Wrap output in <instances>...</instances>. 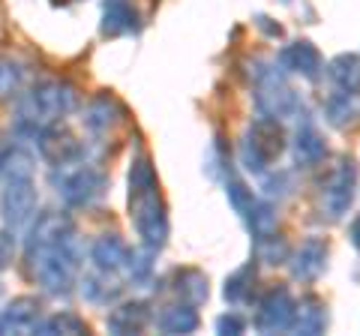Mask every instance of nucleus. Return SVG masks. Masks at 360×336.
<instances>
[{
    "mask_svg": "<svg viewBox=\"0 0 360 336\" xmlns=\"http://www.w3.org/2000/svg\"><path fill=\"white\" fill-rule=\"evenodd\" d=\"M82 261H84V250H82V243H78L75 231H70L54 246L27 252L30 276L37 279V285L45 295H54V297H66L72 291L78 271H82Z\"/></svg>",
    "mask_w": 360,
    "mask_h": 336,
    "instance_id": "f257e3e1",
    "label": "nucleus"
},
{
    "mask_svg": "<svg viewBox=\"0 0 360 336\" xmlns=\"http://www.w3.org/2000/svg\"><path fill=\"white\" fill-rule=\"evenodd\" d=\"M78 105V91L70 82H58V78H49V82L33 84L30 91L18 99V120L15 127L18 132L37 138V132L49 123H58L60 117H66L70 111H75Z\"/></svg>",
    "mask_w": 360,
    "mask_h": 336,
    "instance_id": "f03ea898",
    "label": "nucleus"
},
{
    "mask_svg": "<svg viewBox=\"0 0 360 336\" xmlns=\"http://www.w3.org/2000/svg\"><path fill=\"white\" fill-rule=\"evenodd\" d=\"M129 219L141 238V246L160 252L168 243V210L160 195V183L129 189Z\"/></svg>",
    "mask_w": 360,
    "mask_h": 336,
    "instance_id": "7ed1b4c3",
    "label": "nucleus"
},
{
    "mask_svg": "<svg viewBox=\"0 0 360 336\" xmlns=\"http://www.w3.org/2000/svg\"><path fill=\"white\" fill-rule=\"evenodd\" d=\"M51 186L58 189V195L70 207H94L108 189L105 172H99L94 165H82L78 160L60 162L51 172Z\"/></svg>",
    "mask_w": 360,
    "mask_h": 336,
    "instance_id": "20e7f679",
    "label": "nucleus"
},
{
    "mask_svg": "<svg viewBox=\"0 0 360 336\" xmlns=\"http://www.w3.org/2000/svg\"><path fill=\"white\" fill-rule=\"evenodd\" d=\"M285 150V129L274 117H258L246 127L240 138V165L252 174H264L267 165Z\"/></svg>",
    "mask_w": 360,
    "mask_h": 336,
    "instance_id": "39448f33",
    "label": "nucleus"
},
{
    "mask_svg": "<svg viewBox=\"0 0 360 336\" xmlns=\"http://www.w3.org/2000/svg\"><path fill=\"white\" fill-rule=\"evenodd\" d=\"M354 189H357V162L352 160V156H340V160H336L319 181V210H321V217L340 222L348 210H352Z\"/></svg>",
    "mask_w": 360,
    "mask_h": 336,
    "instance_id": "423d86ee",
    "label": "nucleus"
},
{
    "mask_svg": "<svg viewBox=\"0 0 360 336\" xmlns=\"http://www.w3.org/2000/svg\"><path fill=\"white\" fill-rule=\"evenodd\" d=\"M255 105L264 117L285 120V117H295L300 111V96L295 93V87L285 84V78L279 75L276 66H274L262 82H255Z\"/></svg>",
    "mask_w": 360,
    "mask_h": 336,
    "instance_id": "0eeeda50",
    "label": "nucleus"
},
{
    "mask_svg": "<svg viewBox=\"0 0 360 336\" xmlns=\"http://www.w3.org/2000/svg\"><path fill=\"white\" fill-rule=\"evenodd\" d=\"M291 318H295V297H291L288 285H270L264 295L258 297L255 330L258 333H285V330H291Z\"/></svg>",
    "mask_w": 360,
    "mask_h": 336,
    "instance_id": "6e6552de",
    "label": "nucleus"
},
{
    "mask_svg": "<svg viewBox=\"0 0 360 336\" xmlns=\"http://www.w3.org/2000/svg\"><path fill=\"white\" fill-rule=\"evenodd\" d=\"M37 207H39V195H37L33 181L6 183L4 195H0V219H4V228L6 231L27 228L30 219L37 217Z\"/></svg>",
    "mask_w": 360,
    "mask_h": 336,
    "instance_id": "1a4fd4ad",
    "label": "nucleus"
},
{
    "mask_svg": "<svg viewBox=\"0 0 360 336\" xmlns=\"http://www.w3.org/2000/svg\"><path fill=\"white\" fill-rule=\"evenodd\" d=\"M328 259H330V243L328 238H319V234H312V238L300 240L297 250L288 252V271H291V279H297V283H315L324 271H328Z\"/></svg>",
    "mask_w": 360,
    "mask_h": 336,
    "instance_id": "9d476101",
    "label": "nucleus"
},
{
    "mask_svg": "<svg viewBox=\"0 0 360 336\" xmlns=\"http://www.w3.org/2000/svg\"><path fill=\"white\" fill-rule=\"evenodd\" d=\"M33 141H37L42 160L51 162V165L72 162V160H78V156L84 153L82 141H78L66 127H60V123H49V127H42Z\"/></svg>",
    "mask_w": 360,
    "mask_h": 336,
    "instance_id": "9b49d317",
    "label": "nucleus"
},
{
    "mask_svg": "<svg viewBox=\"0 0 360 336\" xmlns=\"http://www.w3.org/2000/svg\"><path fill=\"white\" fill-rule=\"evenodd\" d=\"M279 66L291 75H300V78H307V82H315V78H321V72H324V58L309 39H295V42H288V46H283V51H279Z\"/></svg>",
    "mask_w": 360,
    "mask_h": 336,
    "instance_id": "f8f14e48",
    "label": "nucleus"
},
{
    "mask_svg": "<svg viewBox=\"0 0 360 336\" xmlns=\"http://www.w3.org/2000/svg\"><path fill=\"white\" fill-rule=\"evenodd\" d=\"M70 231H75L70 214H63V210H49V214H39V217L30 219L25 246H27V252L30 250H45V246L60 243Z\"/></svg>",
    "mask_w": 360,
    "mask_h": 336,
    "instance_id": "ddd939ff",
    "label": "nucleus"
},
{
    "mask_svg": "<svg viewBox=\"0 0 360 336\" xmlns=\"http://www.w3.org/2000/svg\"><path fill=\"white\" fill-rule=\"evenodd\" d=\"M150 321H153V312L148 300H123V304L111 306L105 328L115 336H129V333H141Z\"/></svg>",
    "mask_w": 360,
    "mask_h": 336,
    "instance_id": "4468645a",
    "label": "nucleus"
},
{
    "mask_svg": "<svg viewBox=\"0 0 360 336\" xmlns=\"http://www.w3.org/2000/svg\"><path fill=\"white\" fill-rule=\"evenodd\" d=\"M330 324V312L324 297L319 295H303L295 300V318H291V333H303V336H319L328 330Z\"/></svg>",
    "mask_w": 360,
    "mask_h": 336,
    "instance_id": "2eb2a0df",
    "label": "nucleus"
},
{
    "mask_svg": "<svg viewBox=\"0 0 360 336\" xmlns=\"http://www.w3.org/2000/svg\"><path fill=\"white\" fill-rule=\"evenodd\" d=\"M82 120H84L87 132H94V136H105V132H111L123 120V105L111 93H99V96H94L87 103Z\"/></svg>",
    "mask_w": 360,
    "mask_h": 336,
    "instance_id": "dca6fc26",
    "label": "nucleus"
},
{
    "mask_svg": "<svg viewBox=\"0 0 360 336\" xmlns=\"http://www.w3.org/2000/svg\"><path fill=\"white\" fill-rule=\"evenodd\" d=\"M291 156H295L297 168H315L328 160V141H324L319 127L303 123L295 132V141H291Z\"/></svg>",
    "mask_w": 360,
    "mask_h": 336,
    "instance_id": "f3484780",
    "label": "nucleus"
},
{
    "mask_svg": "<svg viewBox=\"0 0 360 336\" xmlns=\"http://www.w3.org/2000/svg\"><path fill=\"white\" fill-rule=\"evenodd\" d=\"M129 259V246L120 234H99V238L90 243V261H94L96 271H111L117 273L123 271V264Z\"/></svg>",
    "mask_w": 360,
    "mask_h": 336,
    "instance_id": "a211bd4d",
    "label": "nucleus"
},
{
    "mask_svg": "<svg viewBox=\"0 0 360 336\" xmlns=\"http://www.w3.org/2000/svg\"><path fill=\"white\" fill-rule=\"evenodd\" d=\"M37 174V156L27 144H4L0 150V177L6 183L15 181H33Z\"/></svg>",
    "mask_w": 360,
    "mask_h": 336,
    "instance_id": "6ab92c4d",
    "label": "nucleus"
},
{
    "mask_svg": "<svg viewBox=\"0 0 360 336\" xmlns=\"http://www.w3.org/2000/svg\"><path fill=\"white\" fill-rule=\"evenodd\" d=\"M39 316H42V304L37 297H15V300H9L4 312H0V324H4L6 333L9 330L30 333V330H37Z\"/></svg>",
    "mask_w": 360,
    "mask_h": 336,
    "instance_id": "aec40b11",
    "label": "nucleus"
},
{
    "mask_svg": "<svg viewBox=\"0 0 360 336\" xmlns=\"http://www.w3.org/2000/svg\"><path fill=\"white\" fill-rule=\"evenodd\" d=\"M174 295L177 300H184L189 306H201L207 304L210 297V283H207V273H201L198 267H180L174 273Z\"/></svg>",
    "mask_w": 360,
    "mask_h": 336,
    "instance_id": "412c9836",
    "label": "nucleus"
},
{
    "mask_svg": "<svg viewBox=\"0 0 360 336\" xmlns=\"http://www.w3.org/2000/svg\"><path fill=\"white\" fill-rule=\"evenodd\" d=\"M78 285H82V297L90 300V304H96V306L115 304V300L120 297V291H123V285L117 283V276L111 273V271H94V273H87Z\"/></svg>",
    "mask_w": 360,
    "mask_h": 336,
    "instance_id": "4be33fe9",
    "label": "nucleus"
},
{
    "mask_svg": "<svg viewBox=\"0 0 360 336\" xmlns=\"http://www.w3.org/2000/svg\"><path fill=\"white\" fill-rule=\"evenodd\" d=\"M99 30H103V37H127V33L139 30V13L132 9L129 0H108Z\"/></svg>",
    "mask_w": 360,
    "mask_h": 336,
    "instance_id": "5701e85b",
    "label": "nucleus"
},
{
    "mask_svg": "<svg viewBox=\"0 0 360 336\" xmlns=\"http://www.w3.org/2000/svg\"><path fill=\"white\" fill-rule=\"evenodd\" d=\"M198 324H201V318H198L195 306L184 304V300H177V304H172V306H162V312L156 316V328H160L162 333H168V336L195 333Z\"/></svg>",
    "mask_w": 360,
    "mask_h": 336,
    "instance_id": "b1692460",
    "label": "nucleus"
},
{
    "mask_svg": "<svg viewBox=\"0 0 360 336\" xmlns=\"http://www.w3.org/2000/svg\"><path fill=\"white\" fill-rule=\"evenodd\" d=\"M324 120L336 129H348L360 120V93L340 91L324 103Z\"/></svg>",
    "mask_w": 360,
    "mask_h": 336,
    "instance_id": "393cba45",
    "label": "nucleus"
},
{
    "mask_svg": "<svg viewBox=\"0 0 360 336\" xmlns=\"http://www.w3.org/2000/svg\"><path fill=\"white\" fill-rule=\"evenodd\" d=\"M328 78L340 87V91L360 93V54L342 51V54H336V58H330Z\"/></svg>",
    "mask_w": 360,
    "mask_h": 336,
    "instance_id": "a878e982",
    "label": "nucleus"
},
{
    "mask_svg": "<svg viewBox=\"0 0 360 336\" xmlns=\"http://www.w3.org/2000/svg\"><path fill=\"white\" fill-rule=\"evenodd\" d=\"M243 219H246V228H250L252 240H264L279 231V207L274 201H255L243 214Z\"/></svg>",
    "mask_w": 360,
    "mask_h": 336,
    "instance_id": "bb28decb",
    "label": "nucleus"
},
{
    "mask_svg": "<svg viewBox=\"0 0 360 336\" xmlns=\"http://www.w3.org/2000/svg\"><path fill=\"white\" fill-rule=\"evenodd\" d=\"M258 283V264L255 261H246L240 264L231 276H225V285H222V295L229 304H246L255 291Z\"/></svg>",
    "mask_w": 360,
    "mask_h": 336,
    "instance_id": "cd10ccee",
    "label": "nucleus"
},
{
    "mask_svg": "<svg viewBox=\"0 0 360 336\" xmlns=\"http://www.w3.org/2000/svg\"><path fill=\"white\" fill-rule=\"evenodd\" d=\"M37 330L42 336H54V333H66V336H78V333H87V324L84 318H78L75 312H54L45 321L37 324Z\"/></svg>",
    "mask_w": 360,
    "mask_h": 336,
    "instance_id": "c85d7f7f",
    "label": "nucleus"
},
{
    "mask_svg": "<svg viewBox=\"0 0 360 336\" xmlns=\"http://www.w3.org/2000/svg\"><path fill=\"white\" fill-rule=\"evenodd\" d=\"M153 250H148V246H141V250H129V259L127 264H123V271H127V279L129 283H148L150 273H153Z\"/></svg>",
    "mask_w": 360,
    "mask_h": 336,
    "instance_id": "c756f323",
    "label": "nucleus"
},
{
    "mask_svg": "<svg viewBox=\"0 0 360 336\" xmlns=\"http://www.w3.org/2000/svg\"><path fill=\"white\" fill-rule=\"evenodd\" d=\"M255 259L258 261H264V264H285L288 261V252H291V246L288 240L283 238V234H270V238L264 240H255Z\"/></svg>",
    "mask_w": 360,
    "mask_h": 336,
    "instance_id": "7c9ffc66",
    "label": "nucleus"
},
{
    "mask_svg": "<svg viewBox=\"0 0 360 336\" xmlns=\"http://www.w3.org/2000/svg\"><path fill=\"white\" fill-rule=\"evenodd\" d=\"M225 198H229V205L234 207V214H246L252 205H255V193L250 189V183L240 181V177H225Z\"/></svg>",
    "mask_w": 360,
    "mask_h": 336,
    "instance_id": "2f4dec72",
    "label": "nucleus"
},
{
    "mask_svg": "<svg viewBox=\"0 0 360 336\" xmlns=\"http://www.w3.org/2000/svg\"><path fill=\"white\" fill-rule=\"evenodd\" d=\"M21 82H25V70L21 63L13 60V58H0V99L4 96H13Z\"/></svg>",
    "mask_w": 360,
    "mask_h": 336,
    "instance_id": "473e14b6",
    "label": "nucleus"
},
{
    "mask_svg": "<svg viewBox=\"0 0 360 336\" xmlns=\"http://www.w3.org/2000/svg\"><path fill=\"white\" fill-rule=\"evenodd\" d=\"M291 189H295V181H291V172H276V174H270L264 177V195L267 198H285L291 195Z\"/></svg>",
    "mask_w": 360,
    "mask_h": 336,
    "instance_id": "72a5a7b5",
    "label": "nucleus"
},
{
    "mask_svg": "<svg viewBox=\"0 0 360 336\" xmlns=\"http://www.w3.org/2000/svg\"><path fill=\"white\" fill-rule=\"evenodd\" d=\"M243 330H246V321L238 312H222L217 318V333H222V336H240Z\"/></svg>",
    "mask_w": 360,
    "mask_h": 336,
    "instance_id": "f704fd0d",
    "label": "nucleus"
},
{
    "mask_svg": "<svg viewBox=\"0 0 360 336\" xmlns=\"http://www.w3.org/2000/svg\"><path fill=\"white\" fill-rule=\"evenodd\" d=\"M13 252H15V246H13L9 231H0V271L9 267V261H13Z\"/></svg>",
    "mask_w": 360,
    "mask_h": 336,
    "instance_id": "c9c22d12",
    "label": "nucleus"
},
{
    "mask_svg": "<svg viewBox=\"0 0 360 336\" xmlns=\"http://www.w3.org/2000/svg\"><path fill=\"white\" fill-rule=\"evenodd\" d=\"M255 25L262 27V30L267 33V37H274V39H276V37H283V27L274 25V21H270L267 15H255Z\"/></svg>",
    "mask_w": 360,
    "mask_h": 336,
    "instance_id": "e433bc0d",
    "label": "nucleus"
},
{
    "mask_svg": "<svg viewBox=\"0 0 360 336\" xmlns=\"http://www.w3.org/2000/svg\"><path fill=\"white\" fill-rule=\"evenodd\" d=\"M348 240H352L357 250H360V214L354 217V222H352V228H348Z\"/></svg>",
    "mask_w": 360,
    "mask_h": 336,
    "instance_id": "4c0bfd02",
    "label": "nucleus"
},
{
    "mask_svg": "<svg viewBox=\"0 0 360 336\" xmlns=\"http://www.w3.org/2000/svg\"><path fill=\"white\" fill-rule=\"evenodd\" d=\"M0 333H6V330H4V324H0Z\"/></svg>",
    "mask_w": 360,
    "mask_h": 336,
    "instance_id": "58836bf2",
    "label": "nucleus"
},
{
    "mask_svg": "<svg viewBox=\"0 0 360 336\" xmlns=\"http://www.w3.org/2000/svg\"><path fill=\"white\" fill-rule=\"evenodd\" d=\"M0 150H4V141H0Z\"/></svg>",
    "mask_w": 360,
    "mask_h": 336,
    "instance_id": "ea45409f",
    "label": "nucleus"
},
{
    "mask_svg": "<svg viewBox=\"0 0 360 336\" xmlns=\"http://www.w3.org/2000/svg\"><path fill=\"white\" fill-rule=\"evenodd\" d=\"M0 291H4V285H0Z\"/></svg>",
    "mask_w": 360,
    "mask_h": 336,
    "instance_id": "a19ab883",
    "label": "nucleus"
}]
</instances>
